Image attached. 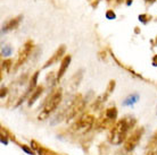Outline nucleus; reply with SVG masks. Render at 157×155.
Returning <instances> with one entry per match:
<instances>
[{
	"instance_id": "1",
	"label": "nucleus",
	"mask_w": 157,
	"mask_h": 155,
	"mask_svg": "<svg viewBox=\"0 0 157 155\" xmlns=\"http://www.w3.org/2000/svg\"><path fill=\"white\" fill-rule=\"evenodd\" d=\"M134 119H130V118H125L122 119L118 122H116V124H114L112 127L109 134V142L112 144L115 145H120L122 142H125L126 137H128V132L129 129L134 124Z\"/></svg>"
},
{
	"instance_id": "2",
	"label": "nucleus",
	"mask_w": 157,
	"mask_h": 155,
	"mask_svg": "<svg viewBox=\"0 0 157 155\" xmlns=\"http://www.w3.org/2000/svg\"><path fill=\"white\" fill-rule=\"evenodd\" d=\"M62 96H63L62 89H55L51 93L50 96L48 97L47 101H46V103L43 105L42 111L40 112L38 119L39 120H46L47 118H49V116L55 111L57 106L59 105V103L62 101Z\"/></svg>"
},
{
	"instance_id": "3",
	"label": "nucleus",
	"mask_w": 157,
	"mask_h": 155,
	"mask_svg": "<svg viewBox=\"0 0 157 155\" xmlns=\"http://www.w3.org/2000/svg\"><path fill=\"white\" fill-rule=\"evenodd\" d=\"M142 132H144V129L138 128V129H136L131 135L126 137L125 142H124V150H125L126 152L133 151L134 148L137 147V145L139 144L140 139H141Z\"/></svg>"
},
{
	"instance_id": "4",
	"label": "nucleus",
	"mask_w": 157,
	"mask_h": 155,
	"mask_svg": "<svg viewBox=\"0 0 157 155\" xmlns=\"http://www.w3.org/2000/svg\"><path fill=\"white\" fill-rule=\"evenodd\" d=\"M32 49H33V42L32 41H28L23 45V48L20 50V53H18V57H17L14 69H17L18 67H21L22 65L25 63V61L30 58V54L32 53Z\"/></svg>"
},
{
	"instance_id": "5",
	"label": "nucleus",
	"mask_w": 157,
	"mask_h": 155,
	"mask_svg": "<svg viewBox=\"0 0 157 155\" xmlns=\"http://www.w3.org/2000/svg\"><path fill=\"white\" fill-rule=\"evenodd\" d=\"M84 108V100H82L81 95H78L75 101L71 104V106L67 109V114H66V120H71L74 117H76L78 113L81 112Z\"/></svg>"
},
{
	"instance_id": "6",
	"label": "nucleus",
	"mask_w": 157,
	"mask_h": 155,
	"mask_svg": "<svg viewBox=\"0 0 157 155\" xmlns=\"http://www.w3.org/2000/svg\"><path fill=\"white\" fill-rule=\"evenodd\" d=\"M117 118V110L116 108H108L105 111V118L101 122V127L102 128H109V127H113V124L115 122Z\"/></svg>"
},
{
	"instance_id": "7",
	"label": "nucleus",
	"mask_w": 157,
	"mask_h": 155,
	"mask_svg": "<svg viewBox=\"0 0 157 155\" xmlns=\"http://www.w3.org/2000/svg\"><path fill=\"white\" fill-rule=\"evenodd\" d=\"M92 124H94V117L86 114V116L80 118L75 122L74 129H76V130H81V129L82 130H88V129H90L92 127Z\"/></svg>"
},
{
	"instance_id": "8",
	"label": "nucleus",
	"mask_w": 157,
	"mask_h": 155,
	"mask_svg": "<svg viewBox=\"0 0 157 155\" xmlns=\"http://www.w3.org/2000/svg\"><path fill=\"white\" fill-rule=\"evenodd\" d=\"M64 53H65V47H64V45H62L60 48H58V49H57V51H56L55 53L52 54V57H51V58L49 59L47 62H46V65L43 66V68H47V67H49V66H51V65L56 63L59 59L63 57Z\"/></svg>"
},
{
	"instance_id": "9",
	"label": "nucleus",
	"mask_w": 157,
	"mask_h": 155,
	"mask_svg": "<svg viewBox=\"0 0 157 155\" xmlns=\"http://www.w3.org/2000/svg\"><path fill=\"white\" fill-rule=\"evenodd\" d=\"M70 63H71V56H66L65 58L63 59V61L60 63V67H59V70H58V74L56 76V81H58L60 78L63 77L64 74L66 73L67 68L70 66Z\"/></svg>"
},
{
	"instance_id": "10",
	"label": "nucleus",
	"mask_w": 157,
	"mask_h": 155,
	"mask_svg": "<svg viewBox=\"0 0 157 155\" xmlns=\"http://www.w3.org/2000/svg\"><path fill=\"white\" fill-rule=\"evenodd\" d=\"M21 20H22V16H18V17H16V18H13V20H8L7 23L2 26V32L6 33V32H9V31H12V30H15L16 27L20 25Z\"/></svg>"
},
{
	"instance_id": "11",
	"label": "nucleus",
	"mask_w": 157,
	"mask_h": 155,
	"mask_svg": "<svg viewBox=\"0 0 157 155\" xmlns=\"http://www.w3.org/2000/svg\"><path fill=\"white\" fill-rule=\"evenodd\" d=\"M114 87H115V81H110V83L108 84V86H107V89H106V92H105V94H102V96L98 99V101H97V105L100 104L101 102L106 101V99L108 97V95H109V94L114 91Z\"/></svg>"
},
{
	"instance_id": "12",
	"label": "nucleus",
	"mask_w": 157,
	"mask_h": 155,
	"mask_svg": "<svg viewBox=\"0 0 157 155\" xmlns=\"http://www.w3.org/2000/svg\"><path fill=\"white\" fill-rule=\"evenodd\" d=\"M42 92H43V86H38L33 92H32V94H31V96L29 97V105H32L34 102L38 100V97L42 94Z\"/></svg>"
},
{
	"instance_id": "13",
	"label": "nucleus",
	"mask_w": 157,
	"mask_h": 155,
	"mask_svg": "<svg viewBox=\"0 0 157 155\" xmlns=\"http://www.w3.org/2000/svg\"><path fill=\"white\" fill-rule=\"evenodd\" d=\"M155 147H157V130L154 132V135L151 136V138L148 142V145H147V150L149 152H151Z\"/></svg>"
},
{
	"instance_id": "14",
	"label": "nucleus",
	"mask_w": 157,
	"mask_h": 155,
	"mask_svg": "<svg viewBox=\"0 0 157 155\" xmlns=\"http://www.w3.org/2000/svg\"><path fill=\"white\" fill-rule=\"evenodd\" d=\"M36 152H38L39 155H58V154H56L55 152L51 151V150H48V148L42 147V146H40V147L36 150Z\"/></svg>"
},
{
	"instance_id": "15",
	"label": "nucleus",
	"mask_w": 157,
	"mask_h": 155,
	"mask_svg": "<svg viewBox=\"0 0 157 155\" xmlns=\"http://www.w3.org/2000/svg\"><path fill=\"white\" fill-rule=\"evenodd\" d=\"M38 76H39V71H36V74L32 76L31 81H30V87L29 88L31 89V91H34V89L38 87L36 86V81H38Z\"/></svg>"
},
{
	"instance_id": "16",
	"label": "nucleus",
	"mask_w": 157,
	"mask_h": 155,
	"mask_svg": "<svg viewBox=\"0 0 157 155\" xmlns=\"http://www.w3.org/2000/svg\"><path fill=\"white\" fill-rule=\"evenodd\" d=\"M12 60H5V61H2V71H6L7 73L8 70H9V68L12 67Z\"/></svg>"
},
{
	"instance_id": "17",
	"label": "nucleus",
	"mask_w": 157,
	"mask_h": 155,
	"mask_svg": "<svg viewBox=\"0 0 157 155\" xmlns=\"http://www.w3.org/2000/svg\"><path fill=\"white\" fill-rule=\"evenodd\" d=\"M10 52H12V48L9 47V45H6V47L2 49V54H4V56H9Z\"/></svg>"
},
{
	"instance_id": "18",
	"label": "nucleus",
	"mask_w": 157,
	"mask_h": 155,
	"mask_svg": "<svg viewBox=\"0 0 157 155\" xmlns=\"http://www.w3.org/2000/svg\"><path fill=\"white\" fill-rule=\"evenodd\" d=\"M21 147H22V150H23V151L25 152L26 154H29V155H34V154H33V152H32L31 150H30V148H29L28 146H26V145H21Z\"/></svg>"
},
{
	"instance_id": "19",
	"label": "nucleus",
	"mask_w": 157,
	"mask_h": 155,
	"mask_svg": "<svg viewBox=\"0 0 157 155\" xmlns=\"http://www.w3.org/2000/svg\"><path fill=\"white\" fill-rule=\"evenodd\" d=\"M31 144H32V147L34 148V150H38V148L40 147V146H39V144L36 143V140H32V142H31Z\"/></svg>"
},
{
	"instance_id": "20",
	"label": "nucleus",
	"mask_w": 157,
	"mask_h": 155,
	"mask_svg": "<svg viewBox=\"0 0 157 155\" xmlns=\"http://www.w3.org/2000/svg\"><path fill=\"white\" fill-rule=\"evenodd\" d=\"M107 17H108L109 20H113V18L115 17V14L113 12H108L107 13Z\"/></svg>"
},
{
	"instance_id": "21",
	"label": "nucleus",
	"mask_w": 157,
	"mask_h": 155,
	"mask_svg": "<svg viewBox=\"0 0 157 155\" xmlns=\"http://www.w3.org/2000/svg\"><path fill=\"white\" fill-rule=\"evenodd\" d=\"M153 65H154L155 67H157V54L153 58Z\"/></svg>"
},
{
	"instance_id": "22",
	"label": "nucleus",
	"mask_w": 157,
	"mask_h": 155,
	"mask_svg": "<svg viewBox=\"0 0 157 155\" xmlns=\"http://www.w3.org/2000/svg\"><path fill=\"white\" fill-rule=\"evenodd\" d=\"M6 93H7V88H2V92H1V99L6 95Z\"/></svg>"
},
{
	"instance_id": "23",
	"label": "nucleus",
	"mask_w": 157,
	"mask_h": 155,
	"mask_svg": "<svg viewBox=\"0 0 157 155\" xmlns=\"http://www.w3.org/2000/svg\"><path fill=\"white\" fill-rule=\"evenodd\" d=\"M155 155H157V152H156V154H155Z\"/></svg>"
},
{
	"instance_id": "24",
	"label": "nucleus",
	"mask_w": 157,
	"mask_h": 155,
	"mask_svg": "<svg viewBox=\"0 0 157 155\" xmlns=\"http://www.w3.org/2000/svg\"><path fill=\"white\" fill-rule=\"evenodd\" d=\"M150 1H153V0H150Z\"/></svg>"
}]
</instances>
